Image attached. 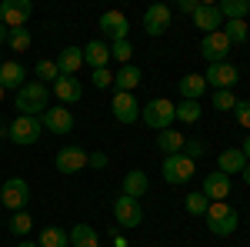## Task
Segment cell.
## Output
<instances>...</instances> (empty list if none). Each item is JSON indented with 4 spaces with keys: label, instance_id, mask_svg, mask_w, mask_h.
I'll return each instance as SVG.
<instances>
[{
    "label": "cell",
    "instance_id": "cell-36",
    "mask_svg": "<svg viewBox=\"0 0 250 247\" xmlns=\"http://www.w3.org/2000/svg\"><path fill=\"white\" fill-rule=\"evenodd\" d=\"M130 54H134L130 40H117V44H110V57L120 60V64H130Z\"/></svg>",
    "mask_w": 250,
    "mask_h": 247
},
{
    "label": "cell",
    "instance_id": "cell-6",
    "mask_svg": "<svg viewBox=\"0 0 250 247\" xmlns=\"http://www.w3.org/2000/svg\"><path fill=\"white\" fill-rule=\"evenodd\" d=\"M30 14H34V3H30V0H3V3H0V23H3L7 30L27 27Z\"/></svg>",
    "mask_w": 250,
    "mask_h": 247
},
{
    "label": "cell",
    "instance_id": "cell-41",
    "mask_svg": "<svg viewBox=\"0 0 250 247\" xmlns=\"http://www.w3.org/2000/svg\"><path fill=\"white\" fill-rule=\"evenodd\" d=\"M184 147H187V157H190L193 164H197V157H204V144L200 140H187Z\"/></svg>",
    "mask_w": 250,
    "mask_h": 247
},
{
    "label": "cell",
    "instance_id": "cell-27",
    "mask_svg": "<svg viewBox=\"0 0 250 247\" xmlns=\"http://www.w3.org/2000/svg\"><path fill=\"white\" fill-rule=\"evenodd\" d=\"M204 114V107H200V100H180V104H173V120H184V124H197Z\"/></svg>",
    "mask_w": 250,
    "mask_h": 247
},
{
    "label": "cell",
    "instance_id": "cell-20",
    "mask_svg": "<svg viewBox=\"0 0 250 247\" xmlns=\"http://www.w3.org/2000/svg\"><path fill=\"white\" fill-rule=\"evenodd\" d=\"M193 23H197L204 34H213V30H220V27H224V17H220V10H217L213 3H200V7H197V14H193Z\"/></svg>",
    "mask_w": 250,
    "mask_h": 247
},
{
    "label": "cell",
    "instance_id": "cell-45",
    "mask_svg": "<svg viewBox=\"0 0 250 247\" xmlns=\"http://www.w3.org/2000/svg\"><path fill=\"white\" fill-rule=\"evenodd\" d=\"M240 177H244V184H250V160H247V167L240 171Z\"/></svg>",
    "mask_w": 250,
    "mask_h": 247
},
{
    "label": "cell",
    "instance_id": "cell-23",
    "mask_svg": "<svg viewBox=\"0 0 250 247\" xmlns=\"http://www.w3.org/2000/svg\"><path fill=\"white\" fill-rule=\"evenodd\" d=\"M184 144H187V137H184L180 131H173V127L157 134V147H160V154H167V157H170V154H180Z\"/></svg>",
    "mask_w": 250,
    "mask_h": 247
},
{
    "label": "cell",
    "instance_id": "cell-19",
    "mask_svg": "<svg viewBox=\"0 0 250 247\" xmlns=\"http://www.w3.org/2000/svg\"><path fill=\"white\" fill-rule=\"evenodd\" d=\"M54 97H57L60 104H80V97H83L80 80L77 77H57L54 80Z\"/></svg>",
    "mask_w": 250,
    "mask_h": 247
},
{
    "label": "cell",
    "instance_id": "cell-30",
    "mask_svg": "<svg viewBox=\"0 0 250 247\" xmlns=\"http://www.w3.org/2000/svg\"><path fill=\"white\" fill-rule=\"evenodd\" d=\"M37 247H70V230H60V227H47L40 234Z\"/></svg>",
    "mask_w": 250,
    "mask_h": 247
},
{
    "label": "cell",
    "instance_id": "cell-9",
    "mask_svg": "<svg viewBox=\"0 0 250 247\" xmlns=\"http://www.w3.org/2000/svg\"><path fill=\"white\" fill-rule=\"evenodd\" d=\"M97 27L104 30V37L110 40V44H117V40H127V34H130V23H127V17H124L120 10H107V14H100Z\"/></svg>",
    "mask_w": 250,
    "mask_h": 247
},
{
    "label": "cell",
    "instance_id": "cell-39",
    "mask_svg": "<svg viewBox=\"0 0 250 247\" xmlns=\"http://www.w3.org/2000/svg\"><path fill=\"white\" fill-rule=\"evenodd\" d=\"M110 84H114V74H110L107 67H104V70H94V87L97 90H107Z\"/></svg>",
    "mask_w": 250,
    "mask_h": 247
},
{
    "label": "cell",
    "instance_id": "cell-7",
    "mask_svg": "<svg viewBox=\"0 0 250 247\" xmlns=\"http://www.w3.org/2000/svg\"><path fill=\"white\" fill-rule=\"evenodd\" d=\"M40 134H43V124H40V117H17L14 124H10V140L20 144V147H27V144H37Z\"/></svg>",
    "mask_w": 250,
    "mask_h": 247
},
{
    "label": "cell",
    "instance_id": "cell-29",
    "mask_svg": "<svg viewBox=\"0 0 250 247\" xmlns=\"http://www.w3.org/2000/svg\"><path fill=\"white\" fill-rule=\"evenodd\" d=\"M217 10H220V17L244 20L250 14V0H224V3H217Z\"/></svg>",
    "mask_w": 250,
    "mask_h": 247
},
{
    "label": "cell",
    "instance_id": "cell-5",
    "mask_svg": "<svg viewBox=\"0 0 250 247\" xmlns=\"http://www.w3.org/2000/svg\"><path fill=\"white\" fill-rule=\"evenodd\" d=\"M140 117H144L147 127H154V131H167V127L173 124V104H170V100H164V97H154L150 104L140 107Z\"/></svg>",
    "mask_w": 250,
    "mask_h": 247
},
{
    "label": "cell",
    "instance_id": "cell-22",
    "mask_svg": "<svg viewBox=\"0 0 250 247\" xmlns=\"http://www.w3.org/2000/svg\"><path fill=\"white\" fill-rule=\"evenodd\" d=\"M107 60H110V44H104V40H90V44L83 47V64H90L94 70H104Z\"/></svg>",
    "mask_w": 250,
    "mask_h": 247
},
{
    "label": "cell",
    "instance_id": "cell-37",
    "mask_svg": "<svg viewBox=\"0 0 250 247\" xmlns=\"http://www.w3.org/2000/svg\"><path fill=\"white\" fill-rule=\"evenodd\" d=\"M233 104H237V97L230 90H217L213 94V111H233Z\"/></svg>",
    "mask_w": 250,
    "mask_h": 247
},
{
    "label": "cell",
    "instance_id": "cell-3",
    "mask_svg": "<svg viewBox=\"0 0 250 247\" xmlns=\"http://www.w3.org/2000/svg\"><path fill=\"white\" fill-rule=\"evenodd\" d=\"M0 204L10 210V214L27 210V204H30V187H27V180H23V177L3 180V184H0Z\"/></svg>",
    "mask_w": 250,
    "mask_h": 247
},
{
    "label": "cell",
    "instance_id": "cell-24",
    "mask_svg": "<svg viewBox=\"0 0 250 247\" xmlns=\"http://www.w3.org/2000/svg\"><path fill=\"white\" fill-rule=\"evenodd\" d=\"M147 190H150V180H147V174H144V171H130L127 177H124V194H127V197L140 201Z\"/></svg>",
    "mask_w": 250,
    "mask_h": 247
},
{
    "label": "cell",
    "instance_id": "cell-11",
    "mask_svg": "<svg viewBox=\"0 0 250 247\" xmlns=\"http://www.w3.org/2000/svg\"><path fill=\"white\" fill-rule=\"evenodd\" d=\"M204 80H207V87H217V90H230L233 84L240 80V74H237V67L233 64H210L207 67V74H204Z\"/></svg>",
    "mask_w": 250,
    "mask_h": 247
},
{
    "label": "cell",
    "instance_id": "cell-10",
    "mask_svg": "<svg viewBox=\"0 0 250 247\" xmlns=\"http://www.w3.org/2000/svg\"><path fill=\"white\" fill-rule=\"evenodd\" d=\"M200 54L210 60V64H224V60H227V54H230V40L224 37V30L204 34V40H200Z\"/></svg>",
    "mask_w": 250,
    "mask_h": 247
},
{
    "label": "cell",
    "instance_id": "cell-2",
    "mask_svg": "<svg viewBox=\"0 0 250 247\" xmlns=\"http://www.w3.org/2000/svg\"><path fill=\"white\" fill-rule=\"evenodd\" d=\"M204 221H207L210 234H217V237H230L233 230H237V210H233L227 201H220V204H210V207H207Z\"/></svg>",
    "mask_w": 250,
    "mask_h": 247
},
{
    "label": "cell",
    "instance_id": "cell-21",
    "mask_svg": "<svg viewBox=\"0 0 250 247\" xmlns=\"http://www.w3.org/2000/svg\"><path fill=\"white\" fill-rule=\"evenodd\" d=\"M244 167H247V157H244L240 147H227V151L217 157V171L227 174V177H230V174H240Z\"/></svg>",
    "mask_w": 250,
    "mask_h": 247
},
{
    "label": "cell",
    "instance_id": "cell-18",
    "mask_svg": "<svg viewBox=\"0 0 250 247\" xmlns=\"http://www.w3.org/2000/svg\"><path fill=\"white\" fill-rule=\"evenodd\" d=\"M54 64H57L60 77H77V70L83 67V50L80 47H63Z\"/></svg>",
    "mask_w": 250,
    "mask_h": 247
},
{
    "label": "cell",
    "instance_id": "cell-33",
    "mask_svg": "<svg viewBox=\"0 0 250 247\" xmlns=\"http://www.w3.org/2000/svg\"><path fill=\"white\" fill-rule=\"evenodd\" d=\"M184 207H187V214H193V217H204L207 207H210V201H207L200 190H193V194H187V204H184Z\"/></svg>",
    "mask_w": 250,
    "mask_h": 247
},
{
    "label": "cell",
    "instance_id": "cell-12",
    "mask_svg": "<svg viewBox=\"0 0 250 247\" xmlns=\"http://www.w3.org/2000/svg\"><path fill=\"white\" fill-rule=\"evenodd\" d=\"M167 27H170V7L167 3H150L144 10V30L150 37H160V34H167Z\"/></svg>",
    "mask_w": 250,
    "mask_h": 247
},
{
    "label": "cell",
    "instance_id": "cell-15",
    "mask_svg": "<svg viewBox=\"0 0 250 247\" xmlns=\"http://www.w3.org/2000/svg\"><path fill=\"white\" fill-rule=\"evenodd\" d=\"M43 131H54V134H70L74 131V114L67 107H47L43 117H40Z\"/></svg>",
    "mask_w": 250,
    "mask_h": 247
},
{
    "label": "cell",
    "instance_id": "cell-17",
    "mask_svg": "<svg viewBox=\"0 0 250 247\" xmlns=\"http://www.w3.org/2000/svg\"><path fill=\"white\" fill-rule=\"evenodd\" d=\"M23 84H27L23 64H17V60H3V64H0V87H3V90H20Z\"/></svg>",
    "mask_w": 250,
    "mask_h": 247
},
{
    "label": "cell",
    "instance_id": "cell-4",
    "mask_svg": "<svg viewBox=\"0 0 250 247\" xmlns=\"http://www.w3.org/2000/svg\"><path fill=\"white\" fill-rule=\"evenodd\" d=\"M193 171H197V164H193L187 154H170V157H164V167H160L164 180H167V184H173V187L187 184V180L193 177Z\"/></svg>",
    "mask_w": 250,
    "mask_h": 247
},
{
    "label": "cell",
    "instance_id": "cell-28",
    "mask_svg": "<svg viewBox=\"0 0 250 247\" xmlns=\"http://www.w3.org/2000/svg\"><path fill=\"white\" fill-rule=\"evenodd\" d=\"M97 230L90 224H77V227L70 230V247H97Z\"/></svg>",
    "mask_w": 250,
    "mask_h": 247
},
{
    "label": "cell",
    "instance_id": "cell-14",
    "mask_svg": "<svg viewBox=\"0 0 250 247\" xmlns=\"http://www.w3.org/2000/svg\"><path fill=\"white\" fill-rule=\"evenodd\" d=\"M200 194L210 201V204H220V201H227L230 197V177L220 171H213L204 177V187H200Z\"/></svg>",
    "mask_w": 250,
    "mask_h": 247
},
{
    "label": "cell",
    "instance_id": "cell-49",
    "mask_svg": "<svg viewBox=\"0 0 250 247\" xmlns=\"http://www.w3.org/2000/svg\"><path fill=\"white\" fill-rule=\"evenodd\" d=\"M0 100H3V87H0Z\"/></svg>",
    "mask_w": 250,
    "mask_h": 247
},
{
    "label": "cell",
    "instance_id": "cell-34",
    "mask_svg": "<svg viewBox=\"0 0 250 247\" xmlns=\"http://www.w3.org/2000/svg\"><path fill=\"white\" fill-rule=\"evenodd\" d=\"M224 37L230 40V44H244L247 40V23L244 20H227L224 23Z\"/></svg>",
    "mask_w": 250,
    "mask_h": 247
},
{
    "label": "cell",
    "instance_id": "cell-43",
    "mask_svg": "<svg viewBox=\"0 0 250 247\" xmlns=\"http://www.w3.org/2000/svg\"><path fill=\"white\" fill-rule=\"evenodd\" d=\"M110 241H114V247H127V241H124V234H120V230L110 234Z\"/></svg>",
    "mask_w": 250,
    "mask_h": 247
},
{
    "label": "cell",
    "instance_id": "cell-38",
    "mask_svg": "<svg viewBox=\"0 0 250 247\" xmlns=\"http://www.w3.org/2000/svg\"><path fill=\"white\" fill-rule=\"evenodd\" d=\"M233 117H237L240 127L250 131V100H237V104H233Z\"/></svg>",
    "mask_w": 250,
    "mask_h": 247
},
{
    "label": "cell",
    "instance_id": "cell-32",
    "mask_svg": "<svg viewBox=\"0 0 250 247\" xmlns=\"http://www.w3.org/2000/svg\"><path fill=\"white\" fill-rule=\"evenodd\" d=\"M7 44H10V50H17V54H23V50L30 47V30H27V27H17V30H7Z\"/></svg>",
    "mask_w": 250,
    "mask_h": 247
},
{
    "label": "cell",
    "instance_id": "cell-44",
    "mask_svg": "<svg viewBox=\"0 0 250 247\" xmlns=\"http://www.w3.org/2000/svg\"><path fill=\"white\" fill-rule=\"evenodd\" d=\"M0 137H7V140H10V124H3V120H0Z\"/></svg>",
    "mask_w": 250,
    "mask_h": 247
},
{
    "label": "cell",
    "instance_id": "cell-26",
    "mask_svg": "<svg viewBox=\"0 0 250 247\" xmlns=\"http://www.w3.org/2000/svg\"><path fill=\"white\" fill-rule=\"evenodd\" d=\"M204 90H207L204 74H187L184 80H180V97H184V100H200Z\"/></svg>",
    "mask_w": 250,
    "mask_h": 247
},
{
    "label": "cell",
    "instance_id": "cell-48",
    "mask_svg": "<svg viewBox=\"0 0 250 247\" xmlns=\"http://www.w3.org/2000/svg\"><path fill=\"white\" fill-rule=\"evenodd\" d=\"M17 247H37V244H30V241H20V244Z\"/></svg>",
    "mask_w": 250,
    "mask_h": 247
},
{
    "label": "cell",
    "instance_id": "cell-42",
    "mask_svg": "<svg viewBox=\"0 0 250 247\" xmlns=\"http://www.w3.org/2000/svg\"><path fill=\"white\" fill-rule=\"evenodd\" d=\"M197 7H200V3H197V0H177V10H180V14H197Z\"/></svg>",
    "mask_w": 250,
    "mask_h": 247
},
{
    "label": "cell",
    "instance_id": "cell-47",
    "mask_svg": "<svg viewBox=\"0 0 250 247\" xmlns=\"http://www.w3.org/2000/svg\"><path fill=\"white\" fill-rule=\"evenodd\" d=\"M0 44H7V27L0 23Z\"/></svg>",
    "mask_w": 250,
    "mask_h": 247
},
{
    "label": "cell",
    "instance_id": "cell-8",
    "mask_svg": "<svg viewBox=\"0 0 250 247\" xmlns=\"http://www.w3.org/2000/svg\"><path fill=\"white\" fill-rule=\"evenodd\" d=\"M114 217L120 227H140V221H144V207H140V201L134 197H127V194H120L114 201Z\"/></svg>",
    "mask_w": 250,
    "mask_h": 247
},
{
    "label": "cell",
    "instance_id": "cell-13",
    "mask_svg": "<svg viewBox=\"0 0 250 247\" xmlns=\"http://www.w3.org/2000/svg\"><path fill=\"white\" fill-rule=\"evenodd\" d=\"M87 157L90 154L87 151H80V147H60L57 151V157H54V167H57L60 174H77V171H83L87 167Z\"/></svg>",
    "mask_w": 250,
    "mask_h": 247
},
{
    "label": "cell",
    "instance_id": "cell-35",
    "mask_svg": "<svg viewBox=\"0 0 250 247\" xmlns=\"http://www.w3.org/2000/svg\"><path fill=\"white\" fill-rule=\"evenodd\" d=\"M34 74L40 77V84H47V80H57V77H60V70H57V64H54V60H37Z\"/></svg>",
    "mask_w": 250,
    "mask_h": 247
},
{
    "label": "cell",
    "instance_id": "cell-40",
    "mask_svg": "<svg viewBox=\"0 0 250 247\" xmlns=\"http://www.w3.org/2000/svg\"><path fill=\"white\" fill-rule=\"evenodd\" d=\"M87 167H97V171H104V167H107V154H104V151H94L90 157H87Z\"/></svg>",
    "mask_w": 250,
    "mask_h": 247
},
{
    "label": "cell",
    "instance_id": "cell-31",
    "mask_svg": "<svg viewBox=\"0 0 250 247\" xmlns=\"http://www.w3.org/2000/svg\"><path fill=\"white\" fill-rule=\"evenodd\" d=\"M34 230V217L27 214V210H17V214H10V234H17V237H27Z\"/></svg>",
    "mask_w": 250,
    "mask_h": 247
},
{
    "label": "cell",
    "instance_id": "cell-25",
    "mask_svg": "<svg viewBox=\"0 0 250 247\" xmlns=\"http://www.w3.org/2000/svg\"><path fill=\"white\" fill-rule=\"evenodd\" d=\"M114 84H117V90H120V94H134L137 84H140V70H137L134 64H124V67H120V74H114Z\"/></svg>",
    "mask_w": 250,
    "mask_h": 247
},
{
    "label": "cell",
    "instance_id": "cell-1",
    "mask_svg": "<svg viewBox=\"0 0 250 247\" xmlns=\"http://www.w3.org/2000/svg\"><path fill=\"white\" fill-rule=\"evenodd\" d=\"M47 104H50V90H47V84H40V80H27V84L17 90V111H20V117L43 114Z\"/></svg>",
    "mask_w": 250,
    "mask_h": 247
},
{
    "label": "cell",
    "instance_id": "cell-46",
    "mask_svg": "<svg viewBox=\"0 0 250 247\" xmlns=\"http://www.w3.org/2000/svg\"><path fill=\"white\" fill-rule=\"evenodd\" d=\"M240 151H244V157L250 160V134H247V140H244V147H240Z\"/></svg>",
    "mask_w": 250,
    "mask_h": 247
},
{
    "label": "cell",
    "instance_id": "cell-16",
    "mask_svg": "<svg viewBox=\"0 0 250 247\" xmlns=\"http://www.w3.org/2000/svg\"><path fill=\"white\" fill-rule=\"evenodd\" d=\"M110 111H114V117L120 124H134L137 117H140V104H137L134 94H120V90H117L114 100H110Z\"/></svg>",
    "mask_w": 250,
    "mask_h": 247
}]
</instances>
